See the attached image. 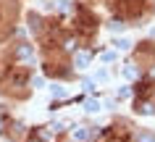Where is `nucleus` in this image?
<instances>
[{"instance_id":"obj_1","label":"nucleus","mask_w":155,"mask_h":142,"mask_svg":"<svg viewBox=\"0 0 155 142\" xmlns=\"http://www.w3.org/2000/svg\"><path fill=\"white\" fill-rule=\"evenodd\" d=\"M71 140L74 142H87V140H90V132H87V129H74V132H71Z\"/></svg>"},{"instance_id":"obj_2","label":"nucleus","mask_w":155,"mask_h":142,"mask_svg":"<svg viewBox=\"0 0 155 142\" xmlns=\"http://www.w3.org/2000/svg\"><path fill=\"white\" fill-rule=\"evenodd\" d=\"M16 55H18V58H21V61H29V55H32V50H29L26 45H21V48H18V50H16Z\"/></svg>"},{"instance_id":"obj_3","label":"nucleus","mask_w":155,"mask_h":142,"mask_svg":"<svg viewBox=\"0 0 155 142\" xmlns=\"http://www.w3.org/2000/svg\"><path fill=\"white\" fill-rule=\"evenodd\" d=\"M32 142H40V140H34V137H32Z\"/></svg>"},{"instance_id":"obj_4","label":"nucleus","mask_w":155,"mask_h":142,"mask_svg":"<svg viewBox=\"0 0 155 142\" xmlns=\"http://www.w3.org/2000/svg\"><path fill=\"white\" fill-rule=\"evenodd\" d=\"M153 76H155V68H153Z\"/></svg>"}]
</instances>
